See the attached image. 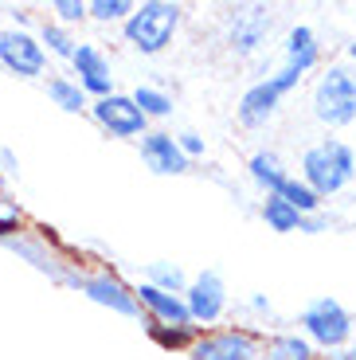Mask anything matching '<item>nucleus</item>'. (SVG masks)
<instances>
[{
	"mask_svg": "<svg viewBox=\"0 0 356 360\" xmlns=\"http://www.w3.org/2000/svg\"><path fill=\"white\" fill-rule=\"evenodd\" d=\"M356 176V153L352 145H345L341 137H325V141L310 145L302 157V184L305 188H313L321 200L337 196L341 188H345L348 180Z\"/></svg>",
	"mask_w": 356,
	"mask_h": 360,
	"instance_id": "nucleus-1",
	"label": "nucleus"
},
{
	"mask_svg": "<svg viewBox=\"0 0 356 360\" xmlns=\"http://www.w3.org/2000/svg\"><path fill=\"white\" fill-rule=\"evenodd\" d=\"M177 27H180V4H172V0H145V4H134V12L125 16L122 36L134 51L160 55L172 44Z\"/></svg>",
	"mask_w": 356,
	"mask_h": 360,
	"instance_id": "nucleus-2",
	"label": "nucleus"
},
{
	"mask_svg": "<svg viewBox=\"0 0 356 360\" xmlns=\"http://www.w3.org/2000/svg\"><path fill=\"white\" fill-rule=\"evenodd\" d=\"M313 117L329 129L356 122V75L348 67H329L313 86Z\"/></svg>",
	"mask_w": 356,
	"mask_h": 360,
	"instance_id": "nucleus-3",
	"label": "nucleus"
},
{
	"mask_svg": "<svg viewBox=\"0 0 356 360\" xmlns=\"http://www.w3.org/2000/svg\"><path fill=\"white\" fill-rule=\"evenodd\" d=\"M0 247H8V251L20 255L32 270L47 274L51 282H63V286H67V278L75 274V262H67V247L59 243V235H55L51 227L32 224L24 235H16V239H8V243H0Z\"/></svg>",
	"mask_w": 356,
	"mask_h": 360,
	"instance_id": "nucleus-4",
	"label": "nucleus"
},
{
	"mask_svg": "<svg viewBox=\"0 0 356 360\" xmlns=\"http://www.w3.org/2000/svg\"><path fill=\"white\" fill-rule=\"evenodd\" d=\"M298 325H302V337L313 345V349H345L348 341H352V314H348L345 306H341L337 297H313L310 306L302 309V317H298Z\"/></svg>",
	"mask_w": 356,
	"mask_h": 360,
	"instance_id": "nucleus-5",
	"label": "nucleus"
},
{
	"mask_svg": "<svg viewBox=\"0 0 356 360\" xmlns=\"http://www.w3.org/2000/svg\"><path fill=\"white\" fill-rule=\"evenodd\" d=\"M305 75H298L294 67H278L274 75H267V79H258L255 86L243 90V98L239 106H235V114H239V126L247 129H258V126H267L270 117L278 114V106H282V98L290 94V90L302 82Z\"/></svg>",
	"mask_w": 356,
	"mask_h": 360,
	"instance_id": "nucleus-6",
	"label": "nucleus"
},
{
	"mask_svg": "<svg viewBox=\"0 0 356 360\" xmlns=\"http://www.w3.org/2000/svg\"><path fill=\"white\" fill-rule=\"evenodd\" d=\"M67 286L79 290L82 297H90L94 306L110 309V314H122V317H141V306H137V294L129 282H122L114 270H75Z\"/></svg>",
	"mask_w": 356,
	"mask_h": 360,
	"instance_id": "nucleus-7",
	"label": "nucleus"
},
{
	"mask_svg": "<svg viewBox=\"0 0 356 360\" xmlns=\"http://www.w3.org/2000/svg\"><path fill=\"white\" fill-rule=\"evenodd\" d=\"M0 67L16 79H44L47 75V51L36 39V32L4 27L0 32Z\"/></svg>",
	"mask_w": 356,
	"mask_h": 360,
	"instance_id": "nucleus-8",
	"label": "nucleus"
},
{
	"mask_svg": "<svg viewBox=\"0 0 356 360\" xmlns=\"http://www.w3.org/2000/svg\"><path fill=\"white\" fill-rule=\"evenodd\" d=\"M184 306H188V317L192 325H212L227 314L231 297H227V282H223L220 270H200L196 278H188L184 286Z\"/></svg>",
	"mask_w": 356,
	"mask_h": 360,
	"instance_id": "nucleus-9",
	"label": "nucleus"
},
{
	"mask_svg": "<svg viewBox=\"0 0 356 360\" xmlns=\"http://www.w3.org/2000/svg\"><path fill=\"white\" fill-rule=\"evenodd\" d=\"M192 360H262V341L250 329H212L188 349Z\"/></svg>",
	"mask_w": 356,
	"mask_h": 360,
	"instance_id": "nucleus-10",
	"label": "nucleus"
},
{
	"mask_svg": "<svg viewBox=\"0 0 356 360\" xmlns=\"http://www.w3.org/2000/svg\"><path fill=\"white\" fill-rule=\"evenodd\" d=\"M270 27H274V12L267 4H239L227 16V47L235 55H258L270 39Z\"/></svg>",
	"mask_w": 356,
	"mask_h": 360,
	"instance_id": "nucleus-11",
	"label": "nucleus"
},
{
	"mask_svg": "<svg viewBox=\"0 0 356 360\" xmlns=\"http://www.w3.org/2000/svg\"><path fill=\"white\" fill-rule=\"evenodd\" d=\"M71 79L79 82V90L87 98H106L114 94V67L110 55L98 44H79L71 55Z\"/></svg>",
	"mask_w": 356,
	"mask_h": 360,
	"instance_id": "nucleus-12",
	"label": "nucleus"
},
{
	"mask_svg": "<svg viewBox=\"0 0 356 360\" xmlns=\"http://www.w3.org/2000/svg\"><path fill=\"white\" fill-rule=\"evenodd\" d=\"M90 117L98 122V129H106L110 137H141L149 117L134 106L129 94H106V98H94L90 102Z\"/></svg>",
	"mask_w": 356,
	"mask_h": 360,
	"instance_id": "nucleus-13",
	"label": "nucleus"
},
{
	"mask_svg": "<svg viewBox=\"0 0 356 360\" xmlns=\"http://www.w3.org/2000/svg\"><path fill=\"white\" fill-rule=\"evenodd\" d=\"M141 161L149 165L157 176H180V172H188V157L180 153V145L172 134H165V129H145L141 134Z\"/></svg>",
	"mask_w": 356,
	"mask_h": 360,
	"instance_id": "nucleus-14",
	"label": "nucleus"
},
{
	"mask_svg": "<svg viewBox=\"0 0 356 360\" xmlns=\"http://www.w3.org/2000/svg\"><path fill=\"white\" fill-rule=\"evenodd\" d=\"M134 294H137V306L145 309V317H149V321H160V325H192L188 306H184V294H165V290L149 286V282L134 286Z\"/></svg>",
	"mask_w": 356,
	"mask_h": 360,
	"instance_id": "nucleus-15",
	"label": "nucleus"
},
{
	"mask_svg": "<svg viewBox=\"0 0 356 360\" xmlns=\"http://www.w3.org/2000/svg\"><path fill=\"white\" fill-rule=\"evenodd\" d=\"M317 63H321L317 32H313V27H305V24L290 27V36H286V67H294L298 75H310Z\"/></svg>",
	"mask_w": 356,
	"mask_h": 360,
	"instance_id": "nucleus-16",
	"label": "nucleus"
},
{
	"mask_svg": "<svg viewBox=\"0 0 356 360\" xmlns=\"http://www.w3.org/2000/svg\"><path fill=\"white\" fill-rule=\"evenodd\" d=\"M247 172H250V180H255V184L267 192V196L282 188V180L290 176V172H286V165H282V157L270 153V149H258V153L247 161Z\"/></svg>",
	"mask_w": 356,
	"mask_h": 360,
	"instance_id": "nucleus-17",
	"label": "nucleus"
},
{
	"mask_svg": "<svg viewBox=\"0 0 356 360\" xmlns=\"http://www.w3.org/2000/svg\"><path fill=\"white\" fill-rule=\"evenodd\" d=\"M36 39L44 44L47 59H67V63H71L75 47H79V39H75L71 27L55 24V20H39V24H36Z\"/></svg>",
	"mask_w": 356,
	"mask_h": 360,
	"instance_id": "nucleus-18",
	"label": "nucleus"
},
{
	"mask_svg": "<svg viewBox=\"0 0 356 360\" xmlns=\"http://www.w3.org/2000/svg\"><path fill=\"white\" fill-rule=\"evenodd\" d=\"M262 360H321V352L302 333H278L262 345Z\"/></svg>",
	"mask_w": 356,
	"mask_h": 360,
	"instance_id": "nucleus-19",
	"label": "nucleus"
},
{
	"mask_svg": "<svg viewBox=\"0 0 356 360\" xmlns=\"http://www.w3.org/2000/svg\"><path fill=\"white\" fill-rule=\"evenodd\" d=\"M145 333H149V341L160 345V349L188 352V349H192V341L200 337V329H196V325H160V321H149V317H145Z\"/></svg>",
	"mask_w": 356,
	"mask_h": 360,
	"instance_id": "nucleus-20",
	"label": "nucleus"
},
{
	"mask_svg": "<svg viewBox=\"0 0 356 360\" xmlns=\"http://www.w3.org/2000/svg\"><path fill=\"white\" fill-rule=\"evenodd\" d=\"M47 98L63 110V114H87L90 110V98L79 90V82L71 75H51L47 79Z\"/></svg>",
	"mask_w": 356,
	"mask_h": 360,
	"instance_id": "nucleus-21",
	"label": "nucleus"
},
{
	"mask_svg": "<svg viewBox=\"0 0 356 360\" xmlns=\"http://www.w3.org/2000/svg\"><path fill=\"white\" fill-rule=\"evenodd\" d=\"M27 227H32V219H27L24 204H20V200L8 192V184L0 180V243H8V239L24 235Z\"/></svg>",
	"mask_w": 356,
	"mask_h": 360,
	"instance_id": "nucleus-22",
	"label": "nucleus"
},
{
	"mask_svg": "<svg viewBox=\"0 0 356 360\" xmlns=\"http://www.w3.org/2000/svg\"><path fill=\"white\" fill-rule=\"evenodd\" d=\"M258 216H262V224H267L270 231H278V235H290V231L302 227V216H298L282 196H267V200H262V207H258Z\"/></svg>",
	"mask_w": 356,
	"mask_h": 360,
	"instance_id": "nucleus-23",
	"label": "nucleus"
},
{
	"mask_svg": "<svg viewBox=\"0 0 356 360\" xmlns=\"http://www.w3.org/2000/svg\"><path fill=\"white\" fill-rule=\"evenodd\" d=\"M270 196H282L286 204L298 212V216H313V212H321V196H317L313 188H305L298 176H286V180H282V188L270 192Z\"/></svg>",
	"mask_w": 356,
	"mask_h": 360,
	"instance_id": "nucleus-24",
	"label": "nucleus"
},
{
	"mask_svg": "<svg viewBox=\"0 0 356 360\" xmlns=\"http://www.w3.org/2000/svg\"><path fill=\"white\" fill-rule=\"evenodd\" d=\"M145 282L149 286H157V290H165V294H184V286H188V274L177 266V262H149V270H145Z\"/></svg>",
	"mask_w": 356,
	"mask_h": 360,
	"instance_id": "nucleus-25",
	"label": "nucleus"
},
{
	"mask_svg": "<svg viewBox=\"0 0 356 360\" xmlns=\"http://www.w3.org/2000/svg\"><path fill=\"white\" fill-rule=\"evenodd\" d=\"M129 98H134V106L141 110L145 117H169L172 114V98L165 94V90H157V86H137Z\"/></svg>",
	"mask_w": 356,
	"mask_h": 360,
	"instance_id": "nucleus-26",
	"label": "nucleus"
},
{
	"mask_svg": "<svg viewBox=\"0 0 356 360\" xmlns=\"http://www.w3.org/2000/svg\"><path fill=\"white\" fill-rule=\"evenodd\" d=\"M129 12H134V0H87V20H98V24H125Z\"/></svg>",
	"mask_w": 356,
	"mask_h": 360,
	"instance_id": "nucleus-27",
	"label": "nucleus"
},
{
	"mask_svg": "<svg viewBox=\"0 0 356 360\" xmlns=\"http://www.w3.org/2000/svg\"><path fill=\"white\" fill-rule=\"evenodd\" d=\"M51 20L63 27H75L87 20V0H51Z\"/></svg>",
	"mask_w": 356,
	"mask_h": 360,
	"instance_id": "nucleus-28",
	"label": "nucleus"
},
{
	"mask_svg": "<svg viewBox=\"0 0 356 360\" xmlns=\"http://www.w3.org/2000/svg\"><path fill=\"white\" fill-rule=\"evenodd\" d=\"M20 176V157H16V149L12 145H0V180L8 184V180H16Z\"/></svg>",
	"mask_w": 356,
	"mask_h": 360,
	"instance_id": "nucleus-29",
	"label": "nucleus"
},
{
	"mask_svg": "<svg viewBox=\"0 0 356 360\" xmlns=\"http://www.w3.org/2000/svg\"><path fill=\"white\" fill-rule=\"evenodd\" d=\"M177 145H180V153L192 161V157H204V137L192 134V129H184V134H177Z\"/></svg>",
	"mask_w": 356,
	"mask_h": 360,
	"instance_id": "nucleus-30",
	"label": "nucleus"
},
{
	"mask_svg": "<svg viewBox=\"0 0 356 360\" xmlns=\"http://www.w3.org/2000/svg\"><path fill=\"white\" fill-rule=\"evenodd\" d=\"M298 231H305V235H321V231H329V219L321 216V212H313V216H302V227Z\"/></svg>",
	"mask_w": 356,
	"mask_h": 360,
	"instance_id": "nucleus-31",
	"label": "nucleus"
},
{
	"mask_svg": "<svg viewBox=\"0 0 356 360\" xmlns=\"http://www.w3.org/2000/svg\"><path fill=\"white\" fill-rule=\"evenodd\" d=\"M329 360H356V341L345 345V349H337V352H329Z\"/></svg>",
	"mask_w": 356,
	"mask_h": 360,
	"instance_id": "nucleus-32",
	"label": "nucleus"
},
{
	"mask_svg": "<svg viewBox=\"0 0 356 360\" xmlns=\"http://www.w3.org/2000/svg\"><path fill=\"white\" fill-rule=\"evenodd\" d=\"M348 55H352V59H356V39H352V44H348Z\"/></svg>",
	"mask_w": 356,
	"mask_h": 360,
	"instance_id": "nucleus-33",
	"label": "nucleus"
}]
</instances>
